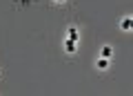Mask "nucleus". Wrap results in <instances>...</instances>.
<instances>
[{
  "label": "nucleus",
  "instance_id": "nucleus-1",
  "mask_svg": "<svg viewBox=\"0 0 133 96\" xmlns=\"http://www.w3.org/2000/svg\"><path fill=\"white\" fill-rule=\"evenodd\" d=\"M66 38L73 40V43H78V40H80V31H78V27H69V29H66Z\"/></svg>",
  "mask_w": 133,
  "mask_h": 96
},
{
  "label": "nucleus",
  "instance_id": "nucleus-2",
  "mask_svg": "<svg viewBox=\"0 0 133 96\" xmlns=\"http://www.w3.org/2000/svg\"><path fill=\"white\" fill-rule=\"evenodd\" d=\"M64 52H66V54H76V52H78V43H73V40L66 38V40H64Z\"/></svg>",
  "mask_w": 133,
  "mask_h": 96
},
{
  "label": "nucleus",
  "instance_id": "nucleus-3",
  "mask_svg": "<svg viewBox=\"0 0 133 96\" xmlns=\"http://www.w3.org/2000/svg\"><path fill=\"white\" fill-rule=\"evenodd\" d=\"M120 29H122V31H131V29H133V20L129 18V16L122 18V20H120Z\"/></svg>",
  "mask_w": 133,
  "mask_h": 96
},
{
  "label": "nucleus",
  "instance_id": "nucleus-4",
  "mask_svg": "<svg viewBox=\"0 0 133 96\" xmlns=\"http://www.w3.org/2000/svg\"><path fill=\"white\" fill-rule=\"evenodd\" d=\"M100 56L102 58H111L113 56V47H111V45H104V47L100 49Z\"/></svg>",
  "mask_w": 133,
  "mask_h": 96
},
{
  "label": "nucleus",
  "instance_id": "nucleus-5",
  "mask_svg": "<svg viewBox=\"0 0 133 96\" xmlns=\"http://www.w3.org/2000/svg\"><path fill=\"white\" fill-rule=\"evenodd\" d=\"M95 67L102 69V72H104V69H109V58H102V56H100V58H98V63H95Z\"/></svg>",
  "mask_w": 133,
  "mask_h": 96
},
{
  "label": "nucleus",
  "instance_id": "nucleus-6",
  "mask_svg": "<svg viewBox=\"0 0 133 96\" xmlns=\"http://www.w3.org/2000/svg\"><path fill=\"white\" fill-rule=\"evenodd\" d=\"M53 2H58V5H60V2H64V0H53Z\"/></svg>",
  "mask_w": 133,
  "mask_h": 96
}]
</instances>
